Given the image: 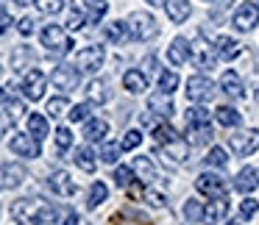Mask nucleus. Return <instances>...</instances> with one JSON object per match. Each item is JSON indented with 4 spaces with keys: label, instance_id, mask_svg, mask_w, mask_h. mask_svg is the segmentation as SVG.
Returning <instances> with one entry per match:
<instances>
[{
    "label": "nucleus",
    "instance_id": "39",
    "mask_svg": "<svg viewBox=\"0 0 259 225\" xmlns=\"http://www.w3.org/2000/svg\"><path fill=\"white\" fill-rule=\"evenodd\" d=\"M184 217H187V222H203V206H201V200H187L184 203Z\"/></svg>",
    "mask_w": 259,
    "mask_h": 225
},
{
    "label": "nucleus",
    "instance_id": "11",
    "mask_svg": "<svg viewBox=\"0 0 259 225\" xmlns=\"http://www.w3.org/2000/svg\"><path fill=\"white\" fill-rule=\"evenodd\" d=\"M45 86H48V78L42 70H28L23 78V95L28 97V100H42L45 97Z\"/></svg>",
    "mask_w": 259,
    "mask_h": 225
},
{
    "label": "nucleus",
    "instance_id": "49",
    "mask_svg": "<svg viewBox=\"0 0 259 225\" xmlns=\"http://www.w3.org/2000/svg\"><path fill=\"white\" fill-rule=\"evenodd\" d=\"M34 28H36V25H34V20H31V17H23V20L17 23V31H20L23 36H31V34H34Z\"/></svg>",
    "mask_w": 259,
    "mask_h": 225
},
{
    "label": "nucleus",
    "instance_id": "13",
    "mask_svg": "<svg viewBox=\"0 0 259 225\" xmlns=\"http://www.w3.org/2000/svg\"><path fill=\"white\" fill-rule=\"evenodd\" d=\"M48 186H51L53 195H59V197H73L75 192H78V184H75V181L70 178V173H64V170H56V173H51V178H48Z\"/></svg>",
    "mask_w": 259,
    "mask_h": 225
},
{
    "label": "nucleus",
    "instance_id": "25",
    "mask_svg": "<svg viewBox=\"0 0 259 225\" xmlns=\"http://www.w3.org/2000/svg\"><path fill=\"white\" fill-rule=\"evenodd\" d=\"M106 134H109L106 120H101V117L87 120V125H84V139L87 142H101V139H106Z\"/></svg>",
    "mask_w": 259,
    "mask_h": 225
},
{
    "label": "nucleus",
    "instance_id": "57",
    "mask_svg": "<svg viewBox=\"0 0 259 225\" xmlns=\"http://www.w3.org/2000/svg\"><path fill=\"white\" fill-rule=\"evenodd\" d=\"M253 100H256V103H259V86H256V92H253Z\"/></svg>",
    "mask_w": 259,
    "mask_h": 225
},
{
    "label": "nucleus",
    "instance_id": "17",
    "mask_svg": "<svg viewBox=\"0 0 259 225\" xmlns=\"http://www.w3.org/2000/svg\"><path fill=\"white\" fill-rule=\"evenodd\" d=\"M148 108H151L153 114H159V117H173V95H167V92H153L151 97H148Z\"/></svg>",
    "mask_w": 259,
    "mask_h": 225
},
{
    "label": "nucleus",
    "instance_id": "28",
    "mask_svg": "<svg viewBox=\"0 0 259 225\" xmlns=\"http://www.w3.org/2000/svg\"><path fill=\"white\" fill-rule=\"evenodd\" d=\"M214 50H218V59H223V62H234V59L240 56V45H237L231 36H220V39L214 42Z\"/></svg>",
    "mask_w": 259,
    "mask_h": 225
},
{
    "label": "nucleus",
    "instance_id": "22",
    "mask_svg": "<svg viewBox=\"0 0 259 225\" xmlns=\"http://www.w3.org/2000/svg\"><path fill=\"white\" fill-rule=\"evenodd\" d=\"M209 123H212V111L203 106H190V111H187V128L195 131V128H209Z\"/></svg>",
    "mask_w": 259,
    "mask_h": 225
},
{
    "label": "nucleus",
    "instance_id": "15",
    "mask_svg": "<svg viewBox=\"0 0 259 225\" xmlns=\"http://www.w3.org/2000/svg\"><path fill=\"white\" fill-rule=\"evenodd\" d=\"M39 208H42V200H34V197H20V200L12 203V217L17 219V222H31Z\"/></svg>",
    "mask_w": 259,
    "mask_h": 225
},
{
    "label": "nucleus",
    "instance_id": "5",
    "mask_svg": "<svg viewBox=\"0 0 259 225\" xmlns=\"http://www.w3.org/2000/svg\"><path fill=\"white\" fill-rule=\"evenodd\" d=\"M195 189L206 197H226L229 184H226V178L220 173H203L195 178Z\"/></svg>",
    "mask_w": 259,
    "mask_h": 225
},
{
    "label": "nucleus",
    "instance_id": "2",
    "mask_svg": "<svg viewBox=\"0 0 259 225\" xmlns=\"http://www.w3.org/2000/svg\"><path fill=\"white\" fill-rule=\"evenodd\" d=\"M39 39H42V45L51 53H56V56H67V53L73 50V39H70V34L62 25H48V28H42Z\"/></svg>",
    "mask_w": 259,
    "mask_h": 225
},
{
    "label": "nucleus",
    "instance_id": "29",
    "mask_svg": "<svg viewBox=\"0 0 259 225\" xmlns=\"http://www.w3.org/2000/svg\"><path fill=\"white\" fill-rule=\"evenodd\" d=\"M220 89H223L229 97H240L242 95V78L234 73V70H229V73H223V78H220Z\"/></svg>",
    "mask_w": 259,
    "mask_h": 225
},
{
    "label": "nucleus",
    "instance_id": "9",
    "mask_svg": "<svg viewBox=\"0 0 259 225\" xmlns=\"http://www.w3.org/2000/svg\"><path fill=\"white\" fill-rule=\"evenodd\" d=\"M28 173H25L23 164H14V161H3L0 164V189H17V186L25 184Z\"/></svg>",
    "mask_w": 259,
    "mask_h": 225
},
{
    "label": "nucleus",
    "instance_id": "52",
    "mask_svg": "<svg viewBox=\"0 0 259 225\" xmlns=\"http://www.w3.org/2000/svg\"><path fill=\"white\" fill-rule=\"evenodd\" d=\"M9 125H12V123H9V120L3 117V111H0V139H3V134L9 131Z\"/></svg>",
    "mask_w": 259,
    "mask_h": 225
},
{
    "label": "nucleus",
    "instance_id": "16",
    "mask_svg": "<svg viewBox=\"0 0 259 225\" xmlns=\"http://www.w3.org/2000/svg\"><path fill=\"white\" fill-rule=\"evenodd\" d=\"M229 214V200L226 197H212L209 206H203V225H218Z\"/></svg>",
    "mask_w": 259,
    "mask_h": 225
},
{
    "label": "nucleus",
    "instance_id": "33",
    "mask_svg": "<svg viewBox=\"0 0 259 225\" xmlns=\"http://www.w3.org/2000/svg\"><path fill=\"white\" fill-rule=\"evenodd\" d=\"M109 197V186L103 184V181H95V184L90 186V197H87V208H98L103 200Z\"/></svg>",
    "mask_w": 259,
    "mask_h": 225
},
{
    "label": "nucleus",
    "instance_id": "46",
    "mask_svg": "<svg viewBox=\"0 0 259 225\" xmlns=\"http://www.w3.org/2000/svg\"><path fill=\"white\" fill-rule=\"evenodd\" d=\"M145 203H151L153 208H164L167 206V197L162 195V192H156V189H145V197H142Z\"/></svg>",
    "mask_w": 259,
    "mask_h": 225
},
{
    "label": "nucleus",
    "instance_id": "12",
    "mask_svg": "<svg viewBox=\"0 0 259 225\" xmlns=\"http://www.w3.org/2000/svg\"><path fill=\"white\" fill-rule=\"evenodd\" d=\"M9 147H12L14 156H25V158H36L42 153L39 139H34L31 134H14L12 142H9Z\"/></svg>",
    "mask_w": 259,
    "mask_h": 225
},
{
    "label": "nucleus",
    "instance_id": "41",
    "mask_svg": "<svg viewBox=\"0 0 259 225\" xmlns=\"http://www.w3.org/2000/svg\"><path fill=\"white\" fill-rule=\"evenodd\" d=\"M120 150H123V147L114 145V142H103V147H101V153H98V156H101L103 164H114L120 158Z\"/></svg>",
    "mask_w": 259,
    "mask_h": 225
},
{
    "label": "nucleus",
    "instance_id": "54",
    "mask_svg": "<svg viewBox=\"0 0 259 225\" xmlns=\"http://www.w3.org/2000/svg\"><path fill=\"white\" fill-rule=\"evenodd\" d=\"M17 6H28V3H34V0H14Z\"/></svg>",
    "mask_w": 259,
    "mask_h": 225
},
{
    "label": "nucleus",
    "instance_id": "32",
    "mask_svg": "<svg viewBox=\"0 0 259 225\" xmlns=\"http://www.w3.org/2000/svg\"><path fill=\"white\" fill-rule=\"evenodd\" d=\"M75 164H78L84 173H95V167H98V158H95V153L90 150V147H75Z\"/></svg>",
    "mask_w": 259,
    "mask_h": 225
},
{
    "label": "nucleus",
    "instance_id": "36",
    "mask_svg": "<svg viewBox=\"0 0 259 225\" xmlns=\"http://www.w3.org/2000/svg\"><path fill=\"white\" fill-rule=\"evenodd\" d=\"M114 181H117L120 189H128V186L134 184V181H140V178H137L134 167H117L114 170Z\"/></svg>",
    "mask_w": 259,
    "mask_h": 225
},
{
    "label": "nucleus",
    "instance_id": "24",
    "mask_svg": "<svg viewBox=\"0 0 259 225\" xmlns=\"http://www.w3.org/2000/svg\"><path fill=\"white\" fill-rule=\"evenodd\" d=\"M256 186H259V170H253V167L240 170V175L234 178V189L237 192H253Z\"/></svg>",
    "mask_w": 259,
    "mask_h": 225
},
{
    "label": "nucleus",
    "instance_id": "53",
    "mask_svg": "<svg viewBox=\"0 0 259 225\" xmlns=\"http://www.w3.org/2000/svg\"><path fill=\"white\" fill-rule=\"evenodd\" d=\"M145 3H148V6H162L164 0H145Z\"/></svg>",
    "mask_w": 259,
    "mask_h": 225
},
{
    "label": "nucleus",
    "instance_id": "10",
    "mask_svg": "<svg viewBox=\"0 0 259 225\" xmlns=\"http://www.w3.org/2000/svg\"><path fill=\"white\" fill-rule=\"evenodd\" d=\"M187 97L192 103H206L214 97V84L206 78V75H192L187 81Z\"/></svg>",
    "mask_w": 259,
    "mask_h": 225
},
{
    "label": "nucleus",
    "instance_id": "40",
    "mask_svg": "<svg viewBox=\"0 0 259 225\" xmlns=\"http://www.w3.org/2000/svg\"><path fill=\"white\" fill-rule=\"evenodd\" d=\"M67 108H70V103H67V97H51L48 100V114H51L53 120H59L62 114H67Z\"/></svg>",
    "mask_w": 259,
    "mask_h": 225
},
{
    "label": "nucleus",
    "instance_id": "14",
    "mask_svg": "<svg viewBox=\"0 0 259 225\" xmlns=\"http://www.w3.org/2000/svg\"><path fill=\"white\" fill-rule=\"evenodd\" d=\"M159 153H162L164 161H170V164H184L187 158H190V142L179 136V139H173V142L159 147Z\"/></svg>",
    "mask_w": 259,
    "mask_h": 225
},
{
    "label": "nucleus",
    "instance_id": "51",
    "mask_svg": "<svg viewBox=\"0 0 259 225\" xmlns=\"http://www.w3.org/2000/svg\"><path fill=\"white\" fill-rule=\"evenodd\" d=\"M81 219H78V214L75 211H67V217H64V225H78Z\"/></svg>",
    "mask_w": 259,
    "mask_h": 225
},
{
    "label": "nucleus",
    "instance_id": "4",
    "mask_svg": "<svg viewBox=\"0 0 259 225\" xmlns=\"http://www.w3.org/2000/svg\"><path fill=\"white\" fill-rule=\"evenodd\" d=\"M51 84L67 95V92L78 89V84H81V70L75 67V64H59V67L51 73Z\"/></svg>",
    "mask_w": 259,
    "mask_h": 225
},
{
    "label": "nucleus",
    "instance_id": "58",
    "mask_svg": "<svg viewBox=\"0 0 259 225\" xmlns=\"http://www.w3.org/2000/svg\"><path fill=\"white\" fill-rule=\"evenodd\" d=\"M229 225H240V222H229Z\"/></svg>",
    "mask_w": 259,
    "mask_h": 225
},
{
    "label": "nucleus",
    "instance_id": "1",
    "mask_svg": "<svg viewBox=\"0 0 259 225\" xmlns=\"http://www.w3.org/2000/svg\"><path fill=\"white\" fill-rule=\"evenodd\" d=\"M125 25H128L131 39H137V42H151L159 36V23H156V17L148 14V12H134L125 20Z\"/></svg>",
    "mask_w": 259,
    "mask_h": 225
},
{
    "label": "nucleus",
    "instance_id": "37",
    "mask_svg": "<svg viewBox=\"0 0 259 225\" xmlns=\"http://www.w3.org/2000/svg\"><path fill=\"white\" fill-rule=\"evenodd\" d=\"M153 139L159 142V145H167V142H173V139H179V131L173 128V125H156L153 128Z\"/></svg>",
    "mask_w": 259,
    "mask_h": 225
},
{
    "label": "nucleus",
    "instance_id": "56",
    "mask_svg": "<svg viewBox=\"0 0 259 225\" xmlns=\"http://www.w3.org/2000/svg\"><path fill=\"white\" fill-rule=\"evenodd\" d=\"M229 3H234V0H220V6H229Z\"/></svg>",
    "mask_w": 259,
    "mask_h": 225
},
{
    "label": "nucleus",
    "instance_id": "21",
    "mask_svg": "<svg viewBox=\"0 0 259 225\" xmlns=\"http://www.w3.org/2000/svg\"><path fill=\"white\" fill-rule=\"evenodd\" d=\"M87 100L92 106H103V103L112 100V92H109L106 81H90V86H87Z\"/></svg>",
    "mask_w": 259,
    "mask_h": 225
},
{
    "label": "nucleus",
    "instance_id": "38",
    "mask_svg": "<svg viewBox=\"0 0 259 225\" xmlns=\"http://www.w3.org/2000/svg\"><path fill=\"white\" fill-rule=\"evenodd\" d=\"M90 114H92V103L87 100V103H78V106L70 108L67 117H70V123H87V120H90Z\"/></svg>",
    "mask_w": 259,
    "mask_h": 225
},
{
    "label": "nucleus",
    "instance_id": "43",
    "mask_svg": "<svg viewBox=\"0 0 259 225\" xmlns=\"http://www.w3.org/2000/svg\"><path fill=\"white\" fill-rule=\"evenodd\" d=\"M176 86H179V75H176V73H170V70H167V73H162V75H159V89H162V92L173 95V92H176Z\"/></svg>",
    "mask_w": 259,
    "mask_h": 225
},
{
    "label": "nucleus",
    "instance_id": "6",
    "mask_svg": "<svg viewBox=\"0 0 259 225\" xmlns=\"http://www.w3.org/2000/svg\"><path fill=\"white\" fill-rule=\"evenodd\" d=\"M231 25H234L240 34H251L259 25V6L256 3H242L234 12V17H231Z\"/></svg>",
    "mask_w": 259,
    "mask_h": 225
},
{
    "label": "nucleus",
    "instance_id": "18",
    "mask_svg": "<svg viewBox=\"0 0 259 225\" xmlns=\"http://www.w3.org/2000/svg\"><path fill=\"white\" fill-rule=\"evenodd\" d=\"M164 12H167L170 23L181 25L192 14V6H190V0H164Z\"/></svg>",
    "mask_w": 259,
    "mask_h": 225
},
{
    "label": "nucleus",
    "instance_id": "48",
    "mask_svg": "<svg viewBox=\"0 0 259 225\" xmlns=\"http://www.w3.org/2000/svg\"><path fill=\"white\" fill-rule=\"evenodd\" d=\"M256 211H259V200H253V197H248V200L240 203V217L242 219H251Z\"/></svg>",
    "mask_w": 259,
    "mask_h": 225
},
{
    "label": "nucleus",
    "instance_id": "47",
    "mask_svg": "<svg viewBox=\"0 0 259 225\" xmlns=\"http://www.w3.org/2000/svg\"><path fill=\"white\" fill-rule=\"evenodd\" d=\"M140 142H142V134H140V131H125L120 147H123V150H134V147H140Z\"/></svg>",
    "mask_w": 259,
    "mask_h": 225
},
{
    "label": "nucleus",
    "instance_id": "27",
    "mask_svg": "<svg viewBox=\"0 0 259 225\" xmlns=\"http://www.w3.org/2000/svg\"><path fill=\"white\" fill-rule=\"evenodd\" d=\"M134 173H137V178H140L142 184H153V181H156V167H153V161L148 156H137L134 158Z\"/></svg>",
    "mask_w": 259,
    "mask_h": 225
},
{
    "label": "nucleus",
    "instance_id": "3",
    "mask_svg": "<svg viewBox=\"0 0 259 225\" xmlns=\"http://www.w3.org/2000/svg\"><path fill=\"white\" fill-rule=\"evenodd\" d=\"M103 62H106L103 45H87L75 53V67H78L81 73H98V70L103 67Z\"/></svg>",
    "mask_w": 259,
    "mask_h": 225
},
{
    "label": "nucleus",
    "instance_id": "30",
    "mask_svg": "<svg viewBox=\"0 0 259 225\" xmlns=\"http://www.w3.org/2000/svg\"><path fill=\"white\" fill-rule=\"evenodd\" d=\"M214 120H218L220 125H226V128H237V125L242 123V114L231 106H220V108H214Z\"/></svg>",
    "mask_w": 259,
    "mask_h": 225
},
{
    "label": "nucleus",
    "instance_id": "50",
    "mask_svg": "<svg viewBox=\"0 0 259 225\" xmlns=\"http://www.w3.org/2000/svg\"><path fill=\"white\" fill-rule=\"evenodd\" d=\"M9 28H12V17H9L6 12H0V36L6 34Z\"/></svg>",
    "mask_w": 259,
    "mask_h": 225
},
{
    "label": "nucleus",
    "instance_id": "31",
    "mask_svg": "<svg viewBox=\"0 0 259 225\" xmlns=\"http://www.w3.org/2000/svg\"><path fill=\"white\" fill-rule=\"evenodd\" d=\"M34 225H59V211L56 206H51V203H42V208L34 214V219H31Z\"/></svg>",
    "mask_w": 259,
    "mask_h": 225
},
{
    "label": "nucleus",
    "instance_id": "34",
    "mask_svg": "<svg viewBox=\"0 0 259 225\" xmlns=\"http://www.w3.org/2000/svg\"><path fill=\"white\" fill-rule=\"evenodd\" d=\"M28 134L34 136V139H39V142L51 134V131H48V120L42 117V114H31L28 117Z\"/></svg>",
    "mask_w": 259,
    "mask_h": 225
},
{
    "label": "nucleus",
    "instance_id": "19",
    "mask_svg": "<svg viewBox=\"0 0 259 225\" xmlns=\"http://www.w3.org/2000/svg\"><path fill=\"white\" fill-rule=\"evenodd\" d=\"M103 36H106V42H112V45H125V42L131 39L128 25H125L123 20H114V23L103 25Z\"/></svg>",
    "mask_w": 259,
    "mask_h": 225
},
{
    "label": "nucleus",
    "instance_id": "20",
    "mask_svg": "<svg viewBox=\"0 0 259 225\" xmlns=\"http://www.w3.org/2000/svg\"><path fill=\"white\" fill-rule=\"evenodd\" d=\"M34 62H36V53L31 50L28 45H17V47H14V53H12V70H14V73H25Z\"/></svg>",
    "mask_w": 259,
    "mask_h": 225
},
{
    "label": "nucleus",
    "instance_id": "44",
    "mask_svg": "<svg viewBox=\"0 0 259 225\" xmlns=\"http://www.w3.org/2000/svg\"><path fill=\"white\" fill-rule=\"evenodd\" d=\"M203 161L209 164V167H226V161H229V156H226L220 147H209V153H206V158Z\"/></svg>",
    "mask_w": 259,
    "mask_h": 225
},
{
    "label": "nucleus",
    "instance_id": "26",
    "mask_svg": "<svg viewBox=\"0 0 259 225\" xmlns=\"http://www.w3.org/2000/svg\"><path fill=\"white\" fill-rule=\"evenodd\" d=\"M167 59H170V64L173 67H181V64L190 59V45H187V39H173L170 42V47H167Z\"/></svg>",
    "mask_w": 259,
    "mask_h": 225
},
{
    "label": "nucleus",
    "instance_id": "55",
    "mask_svg": "<svg viewBox=\"0 0 259 225\" xmlns=\"http://www.w3.org/2000/svg\"><path fill=\"white\" fill-rule=\"evenodd\" d=\"M3 100H6V92L0 89V106H3Z\"/></svg>",
    "mask_w": 259,
    "mask_h": 225
},
{
    "label": "nucleus",
    "instance_id": "45",
    "mask_svg": "<svg viewBox=\"0 0 259 225\" xmlns=\"http://www.w3.org/2000/svg\"><path fill=\"white\" fill-rule=\"evenodd\" d=\"M42 14H59L64 9V0H34Z\"/></svg>",
    "mask_w": 259,
    "mask_h": 225
},
{
    "label": "nucleus",
    "instance_id": "23",
    "mask_svg": "<svg viewBox=\"0 0 259 225\" xmlns=\"http://www.w3.org/2000/svg\"><path fill=\"white\" fill-rule=\"evenodd\" d=\"M123 86L131 95H142V92L148 89V75L142 73V70H128V73L123 75Z\"/></svg>",
    "mask_w": 259,
    "mask_h": 225
},
{
    "label": "nucleus",
    "instance_id": "7",
    "mask_svg": "<svg viewBox=\"0 0 259 225\" xmlns=\"http://www.w3.org/2000/svg\"><path fill=\"white\" fill-rule=\"evenodd\" d=\"M229 147L237 153V156H251V153L259 147V131L245 128V131H237V134H231V136H229Z\"/></svg>",
    "mask_w": 259,
    "mask_h": 225
},
{
    "label": "nucleus",
    "instance_id": "8",
    "mask_svg": "<svg viewBox=\"0 0 259 225\" xmlns=\"http://www.w3.org/2000/svg\"><path fill=\"white\" fill-rule=\"evenodd\" d=\"M190 59L201 70H212L214 62H218V50H214V45H209L206 39H201V36H198V39L190 45Z\"/></svg>",
    "mask_w": 259,
    "mask_h": 225
},
{
    "label": "nucleus",
    "instance_id": "35",
    "mask_svg": "<svg viewBox=\"0 0 259 225\" xmlns=\"http://www.w3.org/2000/svg\"><path fill=\"white\" fill-rule=\"evenodd\" d=\"M23 111H25L23 100H17V97H6V100H3V117H6L9 123H17V120L23 117Z\"/></svg>",
    "mask_w": 259,
    "mask_h": 225
},
{
    "label": "nucleus",
    "instance_id": "42",
    "mask_svg": "<svg viewBox=\"0 0 259 225\" xmlns=\"http://www.w3.org/2000/svg\"><path fill=\"white\" fill-rule=\"evenodd\" d=\"M70 147H73V134H70V128H56V150L67 153Z\"/></svg>",
    "mask_w": 259,
    "mask_h": 225
}]
</instances>
